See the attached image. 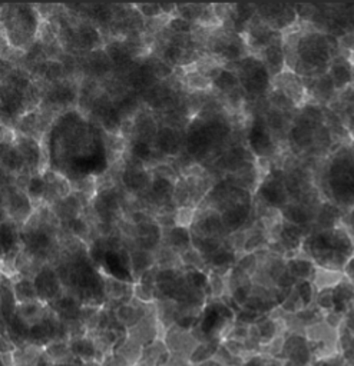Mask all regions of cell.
I'll return each instance as SVG.
<instances>
[{
	"mask_svg": "<svg viewBox=\"0 0 354 366\" xmlns=\"http://www.w3.org/2000/svg\"><path fill=\"white\" fill-rule=\"evenodd\" d=\"M225 67L231 69L239 76L240 86L248 102L265 98L271 89V76L255 55H248L239 62L227 65Z\"/></svg>",
	"mask_w": 354,
	"mask_h": 366,
	"instance_id": "obj_1",
	"label": "cell"
},
{
	"mask_svg": "<svg viewBox=\"0 0 354 366\" xmlns=\"http://www.w3.org/2000/svg\"><path fill=\"white\" fill-rule=\"evenodd\" d=\"M254 197L265 203L267 207L279 211L291 202L284 185L283 169L272 168L268 174H265L254 193Z\"/></svg>",
	"mask_w": 354,
	"mask_h": 366,
	"instance_id": "obj_2",
	"label": "cell"
},
{
	"mask_svg": "<svg viewBox=\"0 0 354 366\" xmlns=\"http://www.w3.org/2000/svg\"><path fill=\"white\" fill-rule=\"evenodd\" d=\"M257 16H260L272 30L284 33L298 25V18L291 4L263 2L255 4Z\"/></svg>",
	"mask_w": 354,
	"mask_h": 366,
	"instance_id": "obj_3",
	"label": "cell"
},
{
	"mask_svg": "<svg viewBox=\"0 0 354 366\" xmlns=\"http://www.w3.org/2000/svg\"><path fill=\"white\" fill-rule=\"evenodd\" d=\"M247 148L257 159H272L279 152V143L267 129L261 112L254 113L247 132Z\"/></svg>",
	"mask_w": 354,
	"mask_h": 366,
	"instance_id": "obj_4",
	"label": "cell"
},
{
	"mask_svg": "<svg viewBox=\"0 0 354 366\" xmlns=\"http://www.w3.org/2000/svg\"><path fill=\"white\" fill-rule=\"evenodd\" d=\"M243 36L246 39L247 48L251 55H258L263 49H265L271 44L283 39V33L272 30L260 16H257V13L253 18V20L248 23Z\"/></svg>",
	"mask_w": 354,
	"mask_h": 366,
	"instance_id": "obj_5",
	"label": "cell"
},
{
	"mask_svg": "<svg viewBox=\"0 0 354 366\" xmlns=\"http://www.w3.org/2000/svg\"><path fill=\"white\" fill-rule=\"evenodd\" d=\"M191 235L200 237L225 239L227 233L222 226L221 214L215 209H196L194 222L189 228Z\"/></svg>",
	"mask_w": 354,
	"mask_h": 366,
	"instance_id": "obj_6",
	"label": "cell"
},
{
	"mask_svg": "<svg viewBox=\"0 0 354 366\" xmlns=\"http://www.w3.org/2000/svg\"><path fill=\"white\" fill-rule=\"evenodd\" d=\"M220 214L227 235L247 229L253 222V202L231 203Z\"/></svg>",
	"mask_w": 354,
	"mask_h": 366,
	"instance_id": "obj_7",
	"label": "cell"
},
{
	"mask_svg": "<svg viewBox=\"0 0 354 366\" xmlns=\"http://www.w3.org/2000/svg\"><path fill=\"white\" fill-rule=\"evenodd\" d=\"M271 88L283 92L289 99L294 102L297 109L308 100L303 79L287 67L280 74L271 79Z\"/></svg>",
	"mask_w": 354,
	"mask_h": 366,
	"instance_id": "obj_8",
	"label": "cell"
},
{
	"mask_svg": "<svg viewBox=\"0 0 354 366\" xmlns=\"http://www.w3.org/2000/svg\"><path fill=\"white\" fill-rule=\"evenodd\" d=\"M303 84H304L308 100L320 105L322 107H327L337 96V91L334 88L333 80L330 79V76L327 73L317 76V77H312V79H303Z\"/></svg>",
	"mask_w": 354,
	"mask_h": 366,
	"instance_id": "obj_9",
	"label": "cell"
},
{
	"mask_svg": "<svg viewBox=\"0 0 354 366\" xmlns=\"http://www.w3.org/2000/svg\"><path fill=\"white\" fill-rule=\"evenodd\" d=\"M184 140L185 132L170 126H161L156 132V136L152 142L153 149L168 157H178L184 153Z\"/></svg>",
	"mask_w": 354,
	"mask_h": 366,
	"instance_id": "obj_10",
	"label": "cell"
},
{
	"mask_svg": "<svg viewBox=\"0 0 354 366\" xmlns=\"http://www.w3.org/2000/svg\"><path fill=\"white\" fill-rule=\"evenodd\" d=\"M327 74L333 80L337 93L347 89L348 86H351L353 80H354L351 55L347 52L343 55L340 52V55L331 60V63L327 69Z\"/></svg>",
	"mask_w": 354,
	"mask_h": 366,
	"instance_id": "obj_11",
	"label": "cell"
},
{
	"mask_svg": "<svg viewBox=\"0 0 354 366\" xmlns=\"http://www.w3.org/2000/svg\"><path fill=\"white\" fill-rule=\"evenodd\" d=\"M263 176L264 175L258 169L257 162H248V164L243 165L235 172L225 175L224 179L228 181L234 188L247 190V192L254 195L260 182H261V179H263Z\"/></svg>",
	"mask_w": 354,
	"mask_h": 366,
	"instance_id": "obj_12",
	"label": "cell"
},
{
	"mask_svg": "<svg viewBox=\"0 0 354 366\" xmlns=\"http://www.w3.org/2000/svg\"><path fill=\"white\" fill-rule=\"evenodd\" d=\"M317 209L319 208H311L301 202H289L284 208L280 209V215L282 221L304 228L310 232Z\"/></svg>",
	"mask_w": 354,
	"mask_h": 366,
	"instance_id": "obj_13",
	"label": "cell"
},
{
	"mask_svg": "<svg viewBox=\"0 0 354 366\" xmlns=\"http://www.w3.org/2000/svg\"><path fill=\"white\" fill-rule=\"evenodd\" d=\"M344 214L339 209L333 202L323 200L316 212L311 230H331L341 225Z\"/></svg>",
	"mask_w": 354,
	"mask_h": 366,
	"instance_id": "obj_14",
	"label": "cell"
},
{
	"mask_svg": "<svg viewBox=\"0 0 354 366\" xmlns=\"http://www.w3.org/2000/svg\"><path fill=\"white\" fill-rule=\"evenodd\" d=\"M258 59L263 62L264 67L270 73L271 79L280 74L286 69V55L283 49V39L271 44L265 49H263L258 55Z\"/></svg>",
	"mask_w": 354,
	"mask_h": 366,
	"instance_id": "obj_15",
	"label": "cell"
},
{
	"mask_svg": "<svg viewBox=\"0 0 354 366\" xmlns=\"http://www.w3.org/2000/svg\"><path fill=\"white\" fill-rule=\"evenodd\" d=\"M181 84L185 93H210L213 92L211 79L200 73L192 66L181 69Z\"/></svg>",
	"mask_w": 354,
	"mask_h": 366,
	"instance_id": "obj_16",
	"label": "cell"
},
{
	"mask_svg": "<svg viewBox=\"0 0 354 366\" xmlns=\"http://www.w3.org/2000/svg\"><path fill=\"white\" fill-rule=\"evenodd\" d=\"M163 245H167L178 255H182L184 252L192 248L189 229L181 226H172L167 229V232H164L163 235Z\"/></svg>",
	"mask_w": 354,
	"mask_h": 366,
	"instance_id": "obj_17",
	"label": "cell"
},
{
	"mask_svg": "<svg viewBox=\"0 0 354 366\" xmlns=\"http://www.w3.org/2000/svg\"><path fill=\"white\" fill-rule=\"evenodd\" d=\"M174 185H175V181H172V179H168L164 176H153L151 186H149L151 197L158 203V205H161L164 208L167 205L174 207V203H172Z\"/></svg>",
	"mask_w": 354,
	"mask_h": 366,
	"instance_id": "obj_18",
	"label": "cell"
},
{
	"mask_svg": "<svg viewBox=\"0 0 354 366\" xmlns=\"http://www.w3.org/2000/svg\"><path fill=\"white\" fill-rule=\"evenodd\" d=\"M330 247L331 251H336L350 259L354 256V236L346 226L340 225L330 230Z\"/></svg>",
	"mask_w": 354,
	"mask_h": 366,
	"instance_id": "obj_19",
	"label": "cell"
},
{
	"mask_svg": "<svg viewBox=\"0 0 354 366\" xmlns=\"http://www.w3.org/2000/svg\"><path fill=\"white\" fill-rule=\"evenodd\" d=\"M239 258L240 256L237 254H234L229 248L222 245L217 252H214L211 256H208L206 259V262L208 265V270L211 269L218 273L227 275L231 270V268H234L235 263H237Z\"/></svg>",
	"mask_w": 354,
	"mask_h": 366,
	"instance_id": "obj_20",
	"label": "cell"
},
{
	"mask_svg": "<svg viewBox=\"0 0 354 366\" xmlns=\"http://www.w3.org/2000/svg\"><path fill=\"white\" fill-rule=\"evenodd\" d=\"M211 85H213V93L217 98L225 96V95L231 93L232 91L241 88L239 76L228 67H222L218 72V74L211 80Z\"/></svg>",
	"mask_w": 354,
	"mask_h": 366,
	"instance_id": "obj_21",
	"label": "cell"
},
{
	"mask_svg": "<svg viewBox=\"0 0 354 366\" xmlns=\"http://www.w3.org/2000/svg\"><path fill=\"white\" fill-rule=\"evenodd\" d=\"M286 270L297 282L298 280H311L314 270H316V265H314V262L310 258L297 255V256L286 259Z\"/></svg>",
	"mask_w": 354,
	"mask_h": 366,
	"instance_id": "obj_22",
	"label": "cell"
},
{
	"mask_svg": "<svg viewBox=\"0 0 354 366\" xmlns=\"http://www.w3.org/2000/svg\"><path fill=\"white\" fill-rule=\"evenodd\" d=\"M122 182L128 190L138 193V192L149 189L152 178L145 169H142L138 165H134L124 171Z\"/></svg>",
	"mask_w": 354,
	"mask_h": 366,
	"instance_id": "obj_23",
	"label": "cell"
},
{
	"mask_svg": "<svg viewBox=\"0 0 354 366\" xmlns=\"http://www.w3.org/2000/svg\"><path fill=\"white\" fill-rule=\"evenodd\" d=\"M343 279H344L343 272L329 270V269L316 266V270H314V275L310 282L312 283V287H314V289H316V292H319V291L336 288Z\"/></svg>",
	"mask_w": 354,
	"mask_h": 366,
	"instance_id": "obj_24",
	"label": "cell"
},
{
	"mask_svg": "<svg viewBox=\"0 0 354 366\" xmlns=\"http://www.w3.org/2000/svg\"><path fill=\"white\" fill-rule=\"evenodd\" d=\"M134 131L138 136L137 140L152 145L156 132H158V125H156V120L151 113H139V116L135 120Z\"/></svg>",
	"mask_w": 354,
	"mask_h": 366,
	"instance_id": "obj_25",
	"label": "cell"
},
{
	"mask_svg": "<svg viewBox=\"0 0 354 366\" xmlns=\"http://www.w3.org/2000/svg\"><path fill=\"white\" fill-rule=\"evenodd\" d=\"M314 265L317 268H323V269H329V270H337V272H343L348 258H346L344 255L336 252V251H324L320 254L312 255L310 258Z\"/></svg>",
	"mask_w": 354,
	"mask_h": 366,
	"instance_id": "obj_26",
	"label": "cell"
},
{
	"mask_svg": "<svg viewBox=\"0 0 354 366\" xmlns=\"http://www.w3.org/2000/svg\"><path fill=\"white\" fill-rule=\"evenodd\" d=\"M23 105V92L6 84L0 86V107L16 115Z\"/></svg>",
	"mask_w": 354,
	"mask_h": 366,
	"instance_id": "obj_27",
	"label": "cell"
},
{
	"mask_svg": "<svg viewBox=\"0 0 354 366\" xmlns=\"http://www.w3.org/2000/svg\"><path fill=\"white\" fill-rule=\"evenodd\" d=\"M129 266L134 276L141 277L146 270L155 266V252H148L144 249H135L129 254Z\"/></svg>",
	"mask_w": 354,
	"mask_h": 366,
	"instance_id": "obj_28",
	"label": "cell"
},
{
	"mask_svg": "<svg viewBox=\"0 0 354 366\" xmlns=\"http://www.w3.org/2000/svg\"><path fill=\"white\" fill-rule=\"evenodd\" d=\"M333 301L337 312H344L354 303V287L350 280L344 277L336 288H333Z\"/></svg>",
	"mask_w": 354,
	"mask_h": 366,
	"instance_id": "obj_29",
	"label": "cell"
},
{
	"mask_svg": "<svg viewBox=\"0 0 354 366\" xmlns=\"http://www.w3.org/2000/svg\"><path fill=\"white\" fill-rule=\"evenodd\" d=\"M155 266L158 269H184L181 256L167 245H161L155 251Z\"/></svg>",
	"mask_w": 354,
	"mask_h": 366,
	"instance_id": "obj_30",
	"label": "cell"
},
{
	"mask_svg": "<svg viewBox=\"0 0 354 366\" xmlns=\"http://www.w3.org/2000/svg\"><path fill=\"white\" fill-rule=\"evenodd\" d=\"M265 102L270 107H274L284 113L294 115L297 112V106L294 105V102L291 99H289L283 92L274 89V88H271L268 91V93L265 95Z\"/></svg>",
	"mask_w": 354,
	"mask_h": 366,
	"instance_id": "obj_31",
	"label": "cell"
},
{
	"mask_svg": "<svg viewBox=\"0 0 354 366\" xmlns=\"http://www.w3.org/2000/svg\"><path fill=\"white\" fill-rule=\"evenodd\" d=\"M18 150L20 152L25 164H27L30 168H34L39 164L41 159V149H39L37 143L30 138H20Z\"/></svg>",
	"mask_w": 354,
	"mask_h": 366,
	"instance_id": "obj_32",
	"label": "cell"
},
{
	"mask_svg": "<svg viewBox=\"0 0 354 366\" xmlns=\"http://www.w3.org/2000/svg\"><path fill=\"white\" fill-rule=\"evenodd\" d=\"M191 245L195 251H198L206 259L217 252L222 245L224 239H213V237H200L191 235Z\"/></svg>",
	"mask_w": 354,
	"mask_h": 366,
	"instance_id": "obj_33",
	"label": "cell"
},
{
	"mask_svg": "<svg viewBox=\"0 0 354 366\" xmlns=\"http://www.w3.org/2000/svg\"><path fill=\"white\" fill-rule=\"evenodd\" d=\"M96 211L102 216V219H109L116 211L120 208V203H118V196L115 192L108 190L96 199Z\"/></svg>",
	"mask_w": 354,
	"mask_h": 366,
	"instance_id": "obj_34",
	"label": "cell"
},
{
	"mask_svg": "<svg viewBox=\"0 0 354 366\" xmlns=\"http://www.w3.org/2000/svg\"><path fill=\"white\" fill-rule=\"evenodd\" d=\"M297 115L307 120L311 125H323L324 124V107L317 103L305 102L301 107L297 109Z\"/></svg>",
	"mask_w": 354,
	"mask_h": 366,
	"instance_id": "obj_35",
	"label": "cell"
},
{
	"mask_svg": "<svg viewBox=\"0 0 354 366\" xmlns=\"http://www.w3.org/2000/svg\"><path fill=\"white\" fill-rule=\"evenodd\" d=\"M207 8V4H179L177 5V11H175V16L192 23V25H196V22L200 20L201 15L204 13Z\"/></svg>",
	"mask_w": 354,
	"mask_h": 366,
	"instance_id": "obj_36",
	"label": "cell"
},
{
	"mask_svg": "<svg viewBox=\"0 0 354 366\" xmlns=\"http://www.w3.org/2000/svg\"><path fill=\"white\" fill-rule=\"evenodd\" d=\"M181 256V263L185 270H201L208 272V265L206 262V258L194 248L184 252Z\"/></svg>",
	"mask_w": 354,
	"mask_h": 366,
	"instance_id": "obj_37",
	"label": "cell"
},
{
	"mask_svg": "<svg viewBox=\"0 0 354 366\" xmlns=\"http://www.w3.org/2000/svg\"><path fill=\"white\" fill-rule=\"evenodd\" d=\"M36 289L44 296H52L58 291V279L55 273L49 269L44 270L36 279Z\"/></svg>",
	"mask_w": 354,
	"mask_h": 366,
	"instance_id": "obj_38",
	"label": "cell"
},
{
	"mask_svg": "<svg viewBox=\"0 0 354 366\" xmlns=\"http://www.w3.org/2000/svg\"><path fill=\"white\" fill-rule=\"evenodd\" d=\"M208 285H207V295L211 296H222L227 289V275L218 273L215 270H208Z\"/></svg>",
	"mask_w": 354,
	"mask_h": 366,
	"instance_id": "obj_39",
	"label": "cell"
},
{
	"mask_svg": "<svg viewBox=\"0 0 354 366\" xmlns=\"http://www.w3.org/2000/svg\"><path fill=\"white\" fill-rule=\"evenodd\" d=\"M294 291H296L303 308H307L312 302L314 292H316V289H314L312 283L310 280H298L294 285Z\"/></svg>",
	"mask_w": 354,
	"mask_h": 366,
	"instance_id": "obj_40",
	"label": "cell"
},
{
	"mask_svg": "<svg viewBox=\"0 0 354 366\" xmlns=\"http://www.w3.org/2000/svg\"><path fill=\"white\" fill-rule=\"evenodd\" d=\"M16 243V230L15 226L9 222L0 225V248L4 251H11Z\"/></svg>",
	"mask_w": 354,
	"mask_h": 366,
	"instance_id": "obj_41",
	"label": "cell"
},
{
	"mask_svg": "<svg viewBox=\"0 0 354 366\" xmlns=\"http://www.w3.org/2000/svg\"><path fill=\"white\" fill-rule=\"evenodd\" d=\"M0 160H2V164L12 172L22 169V166L25 164V160H23L20 152L18 150V148L16 149L15 148H9Z\"/></svg>",
	"mask_w": 354,
	"mask_h": 366,
	"instance_id": "obj_42",
	"label": "cell"
},
{
	"mask_svg": "<svg viewBox=\"0 0 354 366\" xmlns=\"http://www.w3.org/2000/svg\"><path fill=\"white\" fill-rule=\"evenodd\" d=\"M194 26L195 25H192V23H189V22H187V20L178 18V16L170 18L167 20V25H165V27L174 34H191L192 30H194Z\"/></svg>",
	"mask_w": 354,
	"mask_h": 366,
	"instance_id": "obj_43",
	"label": "cell"
},
{
	"mask_svg": "<svg viewBox=\"0 0 354 366\" xmlns=\"http://www.w3.org/2000/svg\"><path fill=\"white\" fill-rule=\"evenodd\" d=\"M11 211L15 215H18L19 219H22L23 215H26L29 212V200L23 193L15 192L11 196Z\"/></svg>",
	"mask_w": 354,
	"mask_h": 366,
	"instance_id": "obj_44",
	"label": "cell"
},
{
	"mask_svg": "<svg viewBox=\"0 0 354 366\" xmlns=\"http://www.w3.org/2000/svg\"><path fill=\"white\" fill-rule=\"evenodd\" d=\"M196 209L195 208H178L174 212V223L175 226H181V228H187L189 229L194 218H195Z\"/></svg>",
	"mask_w": 354,
	"mask_h": 366,
	"instance_id": "obj_45",
	"label": "cell"
},
{
	"mask_svg": "<svg viewBox=\"0 0 354 366\" xmlns=\"http://www.w3.org/2000/svg\"><path fill=\"white\" fill-rule=\"evenodd\" d=\"M257 255L255 254H244L239 258L237 263H235V266H237L239 269H241L244 273H247L248 276H254L255 270H257Z\"/></svg>",
	"mask_w": 354,
	"mask_h": 366,
	"instance_id": "obj_46",
	"label": "cell"
},
{
	"mask_svg": "<svg viewBox=\"0 0 354 366\" xmlns=\"http://www.w3.org/2000/svg\"><path fill=\"white\" fill-rule=\"evenodd\" d=\"M132 156L135 160H139V162H146L152 157L153 155V148L152 145L149 143H145V142H139V140H135L134 145H132Z\"/></svg>",
	"mask_w": 354,
	"mask_h": 366,
	"instance_id": "obj_47",
	"label": "cell"
},
{
	"mask_svg": "<svg viewBox=\"0 0 354 366\" xmlns=\"http://www.w3.org/2000/svg\"><path fill=\"white\" fill-rule=\"evenodd\" d=\"M135 8L138 9V13L146 19H160L161 16H164L160 4H144L137 5Z\"/></svg>",
	"mask_w": 354,
	"mask_h": 366,
	"instance_id": "obj_48",
	"label": "cell"
},
{
	"mask_svg": "<svg viewBox=\"0 0 354 366\" xmlns=\"http://www.w3.org/2000/svg\"><path fill=\"white\" fill-rule=\"evenodd\" d=\"M77 207H80V203H77V199L75 196H70V197L65 199L61 203V207H59L62 218L63 219H69V218L75 216L77 214Z\"/></svg>",
	"mask_w": 354,
	"mask_h": 366,
	"instance_id": "obj_49",
	"label": "cell"
},
{
	"mask_svg": "<svg viewBox=\"0 0 354 366\" xmlns=\"http://www.w3.org/2000/svg\"><path fill=\"white\" fill-rule=\"evenodd\" d=\"M80 42L84 48H94L99 42V33L92 27H87L80 33Z\"/></svg>",
	"mask_w": 354,
	"mask_h": 366,
	"instance_id": "obj_50",
	"label": "cell"
},
{
	"mask_svg": "<svg viewBox=\"0 0 354 366\" xmlns=\"http://www.w3.org/2000/svg\"><path fill=\"white\" fill-rule=\"evenodd\" d=\"M29 243L33 249H45L51 245V237L44 232H36L30 235Z\"/></svg>",
	"mask_w": 354,
	"mask_h": 366,
	"instance_id": "obj_51",
	"label": "cell"
},
{
	"mask_svg": "<svg viewBox=\"0 0 354 366\" xmlns=\"http://www.w3.org/2000/svg\"><path fill=\"white\" fill-rule=\"evenodd\" d=\"M27 190L32 196L34 197H41L45 192H46V181L39 178V176H34L29 181V186H27Z\"/></svg>",
	"mask_w": 354,
	"mask_h": 366,
	"instance_id": "obj_52",
	"label": "cell"
},
{
	"mask_svg": "<svg viewBox=\"0 0 354 366\" xmlns=\"http://www.w3.org/2000/svg\"><path fill=\"white\" fill-rule=\"evenodd\" d=\"M73 96H75V92L68 86H59L52 92V100L59 102V103H68V102L73 100Z\"/></svg>",
	"mask_w": 354,
	"mask_h": 366,
	"instance_id": "obj_53",
	"label": "cell"
},
{
	"mask_svg": "<svg viewBox=\"0 0 354 366\" xmlns=\"http://www.w3.org/2000/svg\"><path fill=\"white\" fill-rule=\"evenodd\" d=\"M316 301H317V303H319L322 308H324V309H327V311L333 309V308H334L333 289L319 291V292H317V298H316Z\"/></svg>",
	"mask_w": 354,
	"mask_h": 366,
	"instance_id": "obj_54",
	"label": "cell"
},
{
	"mask_svg": "<svg viewBox=\"0 0 354 366\" xmlns=\"http://www.w3.org/2000/svg\"><path fill=\"white\" fill-rule=\"evenodd\" d=\"M62 66L58 65V63H49L48 65V69H46V76L51 79V80H56L58 77L62 76Z\"/></svg>",
	"mask_w": 354,
	"mask_h": 366,
	"instance_id": "obj_55",
	"label": "cell"
},
{
	"mask_svg": "<svg viewBox=\"0 0 354 366\" xmlns=\"http://www.w3.org/2000/svg\"><path fill=\"white\" fill-rule=\"evenodd\" d=\"M343 275H344V277H346L347 280H350L351 283H354V256H351V258L347 261V263H346V266H344V269H343Z\"/></svg>",
	"mask_w": 354,
	"mask_h": 366,
	"instance_id": "obj_56",
	"label": "cell"
},
{
	"mask_svg": "<svg viewBox=\"0 0 354 366\" xmlns=\"http://www.w3.org/2000/svg\"><path fill=\"white\" fill-rule=\"evenodd\" d=\"M72 229H73V232H76V233H84V232L87 230V226H85L84 221L75 219V221L72 222Z\"/></svg>",
	"mask_w": 354,
	"mask_h": 366,
	"instance_id": "obj_57",
	"label": "cell"
},
{
	"mask_svg": "<svg viewBox=\"0 0 354 366\" xmlns=\"http://www.w3.org/2000/svg\"><path fill=\"white\" fill-rule=\"evenodd\" d=\"M4 216H5V212H4L2 209H0V221H2V219H4Z\"/></svg>",
	"mask_w": 354,
	"mask_h": 366,
	"instance_id": "obj_58",
	"label": "cell"
}]
</instances>
